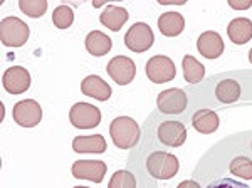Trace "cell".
<instances>
[{"label":"cell","mask_w":252,"mask_h":188,"mask_svg":"<svg viewBox=\"0 0 252 188\" xmlns=\"http://www.w3.org/2000/svg\"><path fill=\"white\" fill-rule=\"evenodd\" d=\"M197 49L200 56L207 57V59H217L223 54V40L217 32L207 31L198 35Z\"/></svg>","instance_id":"cell-13"},{"label":"cell","mask_w":252,"mask_h":188,"mask_svg":"<svg viewBox=\"0 0 252 188\" xmlns=\"http://www.w3.org/2000/svg\"><path fill=\"white\" fill-rule=\"evenodd\" d=\"M69 120L76 128L91 129L101 123V111L89 103H76L69 111Z\"/></svg>","instance_id":"cell-6"},{"label":"cell","mask_w":252,"mask_h":188,"mask_svg":"<svg viewBox=\"0 0 252 188\" xmlns=\"http://www.w3.org/2000/svg\"><path fill=\"white\" fill-rule=\"evenodd\" d=\"M128 10L125 7H120V5H108L106 9L103 10V14L99 15V20L104 27L109 29L113 32H120L121 27L126 24L128 20Z\"/></svg>","instance_id":"cell-17"},{"label":"cell","mask_w":252,"mask_h":188,"mask_svg":"<svg viewBox=\"0 0 252 188\" xmlns=\"http://www.w3.org/2000/svg\"><path fill=\"white\" fill-rule=\"evenodd\" d=\"M249 61H251V64H252V49L249 51Z\"/></svg>","instance_id":"cell-31"},{"label":"cell","mask_w":252,"mask_h":188,"mask_svg":"<svg viewBox=\"0 0 252 188\" xmlns=\"http://www.w3.org/2000/svg\"><path fill=\"white\" fill-rule=\"evenodd\" d=\"M72 150L76 153H104L106 151V140L101 134L76 136L72 140Z\"/></svg>","instance_id":"cell-19"},{"label":"cell","mask_w":252,"mask_h":188,"mask_svg":"<svg viewBox=\"0 0 252 188\" xmlns=\"http://www.w3.org/2000/svg\"><path fill=\"white\" fill-rule=\"evenodd\" d=\"M187 94L178 88L165 89L157 97V106L163 114H182L187 109Z\"/></svg>","instance_id":"cell-9"},{"label":"cell","mask_w":252,"mask_h":188,"mask_svg":"<svg viewBox=\"0 0 252 188\" xmlns=\"http://www.w3.org/2000/svg\"><path fill=\"white\" fill-rule=\"evenodd\" d=\"M19 9L32 19H39L46 14L47 2L46 0H20Z\"/></svg>","instance_id":"cell-25"},{"label":"cell","mask_w":252,"mask_h":188,"mask_svg":"<svg viewBox=\"0 0 252 188\" xmlns=\"http://www.w3.org/2000/svg\"><path fill=\"white\" fill-rule=\"evenodd\" d=\"M251 150H252V141H251Z\"/></svg>","instance_id":"cell-33"},{"label":"cell","mask_w":252,"mask_h":188,"mask_svg":"<svg viewBox=\"0 0 252 188\" xmlns=\"http://www.w3.org/2000/svg\"><path fill=\"white\" fill-rule=\"evenodd\" d=\"M158 29L166 37H177L185 29L184 15L178 12H165L158 17Z\"/></svg>","instance_id":"cell-15"},{"label":"cell","mask_w":252,"mask_h":188,"mask_svg":"<svg viewBox=\"0 0 252 188\" xmlns=\"http://www.w3.org/2000/svg\"><path fill=\"white\" fill-rule=\"evenodd\" d=\"M81 91L84 96L94 97L97 101H108L111 97V88L108 83H104V79H101L99 76L91 74L84 77L81 83Z\"/></svg>","instance_id":"cell-14"},{"label":"cell","mask_w":252,"mask_h":188,"mask_svg":"<svg viewBox=\"0 0 252 188\" xmlns=\"http://www.w3.org/2000/svg\"><path fill=\"white\" fill-rule=\"evenodd\" d=\"M219 114L212 109H198L192 116V125L198 133L210 134L219 128Z\"/></svg>","instance_id":"cell-18"},{"label":"cell","mask_w":252,"mask_h":188,"mask_svg":"<svg viewBox=\"0 0 252 188\" xmlns=\"http://www.w3.org/2000/svg\"><path fill=\"white\" fill-rule=\"evenodd\" d=\"M177 188H200V185H198L195 180H185V182H182Z\"/></svg>","instance_id":"cell-29"},{"label":"cell","mask_w":252,"mask_h":188,"mask_svg":"<svg viewBox=\"0 0 252 188\" xmlns=\"http://www.w3.org/2000/svg\"><path fill=\"white\" fill-rule=\"evenodd\" d=\"M182 66H184V77L187 83L190 84H197L204 79L205 76V67L202 63H198L193 56H189L187 54L182 61Z\"/></svg>","instance_id":"cell-22"},{"label":"cell","mask_w":252,"mask_h":188,"mask_svg":"<svg viewBox=\"0 0 252 188\" xmlns=\"http://www.w3.org/2000/svg\"><path fill=\"white\" fill-rule=\"evenodd\" d=\"M52 22L58 29H69L74 22V12L69 5H59L52 12Z\"/></svg>","instance_id":"cell-24"},{"label":"cell","mask_w":252,"mask_h":188,"mask_svg":"<svg viewBox=\"0 0 252 188\" xmlns=\"http://www.w3.org/2000/svg\"><path fill=\"white\" fill-rule=\"evenodd\" d=\"M109 134H111L115 146H118L120 150H129L140 141L141 129L133 118L120 116L109 125Z\"/></svg>","instance_id":"cell-1"},{"label":"cell","mask_w":252,"mask_h":188,"mask_svg":"<svg viewBox=\"0 0 252 188\" xmlns=\"http://www.w3.org/2000/svg\"><path fill=\"white\" fill-rule=\"evenodd\" d=\"M74 188H88V187H74Z\"/></svg>","instance_id":"cell-32"},{"label":"cell","mask_w":252,"mask_h":188,"mask_svg":"<svg viewBox=\"0 0 252 188\" xmlns=\"http://www.w3.org/2000/svg\"><path fill=\"white\" fill-rule=\"evenodd\" d=\"M3 89L10 94H22L31 86V74L27 69L20 66H12L3 72L2 77Z\"/></svg>","instance_id":"cell-11"},{"label":"cell","mask_w":252,"mask_h":188,"mask_svg":"<svg viewBox=\"0 0 252 188\" xmlns=\"http://www.w3.org/2000/svg\"><path fill=\"white\" fill-rule=\"evenodd\" d=\"M215 96L223 104H232L241 97V86L234 79H222L215 86Z\"/></svg>","instance_id":"cell-21"},{"label":"cell","mask_w":252,"mask_h":188,"mask_svg":"<svg viewBox=\"0 0 252 188\" xmlns=\"http://www.w3.org/2000/svg\"><path fill=\"white\" fill-rule=\"evenodd\" d=\"M146 76L152 83L163 84L170 83L175 76H177V69L170 57L166 56H153L152 59L146 63Z\"/></svg>","instance_id":"cell-5"},{"label":"cell","mask_w":252,"mask_h":188,"mask_svg":"<svg viewBox=\"0 0 252 188\" xmlns=\"http://www.w3.org/2000/svg\"><path fill=\"white\" fill-rule=\"evenodd\" d=\"M229 170L234 177L244 178V180H252V160L249 157H235L232 161L229 163Z\"/></svg>","instance_id":"cell-23"},{"label":"cell","mask_w":252,"mask_h":188,"mask_svg":"<svg viewBox=\"0 0 252 188\" xmlns=\"http://www.w3.org/2000/svg\"><path fill=\"white\" fill-rule=\"evenodd\" d=\"M108 166L99 160H78L72 163V177L81 180H91L94 183H101L106 175Z\"/></svg>","instance_id":"cell-12"},{"label":"cell","mask_w":252,"mask_h":188,"mask_svg":"<svg viewBox=\"0 0 252 188\" xmlns=\"http://www.w3.org/2000/svg\"><path fill=\"white\" fill-rule=\"evenodd\" d=\"M146 170L155 180H170L180 170L178 158L166 151H153L146 158Z\"/></svg>","instance_id":"cell-2"},{"label":"cell","mask_w":252,"mask_h":188,"mask_svg":"<svg viewBox=\"0 0 252 188\" xmlns=\"http://www.w3.org/2000/svg\"><path fill=\"white\" fill-rule=\"evenodd\" d=\"M229 5L235 10H246L252 5V2L251 0H242V2H239V0H229Z\"/></svg>","instance_id":"cell-28"},{"label":"cell","mask_w":252,"mask_h":188,"mask_svg":"<svg viewBox=\"0 0 252 188\" xmlns=\"http://www.w3.org/2000/svg\"><path fill=\"white\" fill-rule=\"evenodd\" d=\"M12 116H14V121L17 123L19 126L34 128V126H37L40 120H42V108H40V104L37 101L24 99V101H19V103L14 106Z\"/></svg>","instance_id":"cell-7"},{"label":"cell","mask_w":252,"mask_h":188,"mask_svg":"<svg viewBox=\"0 0 252 188\" xmlns=\"http://www.w3.org/2000/svg\"><path fill=\"white\" fill-rule=\"evenodd\" d=\"M108 188H136V178L131 171L120 170L109 180Z\"/></svg>","instance_id":"cell-26"},{"label":"cell","mask_w":252,"mask_h":188,"mask_svg":"<svg viewBox=\"0 0 252 188\" xmlns=\"http://www.w3.org/2000/svg\"><path fill=\"white\" fill-rule=\"evenodd\" d=\"M161 5H168V3H173V5H184V0H160Z\"/></svg>","instance_id":"cell-30"},{"label":"cell","mask_w":252,"mask_h":188,"mask_svg":"<svg viewBox=\"0 0 252 188\" xmlns=\"http://www.w3.org/2000/svg\"><path fill=\"white\" fill-rule=\"evenodd\" d=\"M227 35L237 46H244L252 39V20L246 17L234 19L227 27Z\"/></svg>","instance_id":"cell-16"},{"label":"cell","mask_w":252,"mask_h":188,"mask_svg":"<svg viewBox=\"0 0 252 188\" xmlns=\"http://www.w3.org/2000/svg\"><path fill=\"white\" fill-rule=\"evenodd\" d=\"M106 72L116 84L126 86V84H129L133 79H135L136 66H135V63L131 61V57L116 56L108 63Z\"/></svg>","instance_id":"cell-8"},{"label":"cell","mask_w":252,"mask_h":188,"mask_svg":"<svg viewBox=\"0 0 252 188\" xmlns=\"http://www.w3.org/2000/svg\"><path fill=\"white\" fill-rule=\"evenodd\" d=\"M157 136L161 145L170 146V148H178L187 140L185 125L180 121H163L158 126Z\"/></svg>","instance_id":"cell-10"},{"label":"cell","mask_w":252,"mask_h":188,"mask_svg":"<svg viewBox=\"0 0 252 188\" xmlns=\"http://www.w3.org/2000/svg\"><path fill=\"white\" fill-rule=\"evenodd\" d=\"M84 46H86V51L91 56L101 57L106 56L109 51H111V39L108 37L106 34H103L101 31H91L86 35V40H84Z\"/></svg>","instance_id":"cell-20"},{"label":"cell","mask_w":252,"mask_h":188,"mask_svg":"<svg viewBox=\"0 0 252 188\" xmlns=\"http://www.w3.org/2000/svg\"><path fill=\"white\" fill-rule=\"evenodd\" d=\"M207 188H251L246 183H241L239 180L234 178H217L212 183H209Z\"/></svg>","instance_id":"cell-27"},{"label":"cell","mask_w":252,"mask_h":188,"mask_svg":"<svg viewBox=\"0 0 252 188\" xmlns=\"http://www.w3.org/2000/svg\"><path fill=\"white\" fill-rule=\"evenodd\" d=\"M155 42V35L153 31L150 29L148 24L145 22H136L128 29V32L125 34V44L128 49H131L133 52H145Z\"/></svg>","instance_id":"cell-4"},{"label":"cell","mask_w":252,"mask_h":188,"mask_svg":"<svg viewBox=\"0 0 252 188\" xmlns=\"http://www.w3.org/2000/svg\"><path fill=\"white\" fill-rule=\"evenodd\" d=\"M29 39V26L17 17H5L0 22V40L3 46L20 47Z\"/></svg>","instance_id":"cell-3"}]
</instances>
